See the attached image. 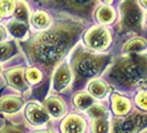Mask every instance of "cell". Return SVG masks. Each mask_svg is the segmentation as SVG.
<instances>
[{
	"mask_svg": "<svg viewBox=\"0 0 147 133\" xmlns=\"http://www.w3.org/2000/svg\"><path fill=\"white\" fill-rule=\"evenodd\" d=\"M80 27L72 23H60L52 29L38 35L28 44L31 61L45 69H51L72 47Z\"/></svg>",
	"mask_w": 147,
	"mask_h": 133,
	"instance_id": "6da1fadb",
	"label": "cell"
},
{
	"mask_svg": "<svg viewBox=\"0 0 147 133\" xmlns=\"http://www.w3.org/2000/svg\"><path fill=\"white\" fill-rule=\"evenodd\" d=\"M147 62L145 56L131 54L118 60L112 68L111 80L124 88H134L146 80Z\"/></svg>",
	"mask_w": 147,
	"mask_h": 133,
	"instance_id": "7a4b0ae2",
	"label": "cell"
},
{
	"mask_svg": "<svg viewBox=\"0 0 147 133\" xmlns=\"http://www.w3.org/2000/svg\"><path fill=\"white\" fill-rule=\"evenodd\" d=\"M110 57L102 54H94L91 52L80 50L75 53L72 61L73 71L75 74V86L88 79L95 78L109 66Z\"/></svg>",
	"mask_w": 147,
	"mask_h": 133,
	"instance_id": "3957f363",
	"label": "cell"
},
{
	"mask_svg": "<svg viewBox=\"0 0 147 133\" xmlns=\"http://www.w3.org/2000/svg\"><path fill=\"white\" fill-rule=\"evenodd\" d=\"M147 123L145 112H135L128 118H117L113 121L111 133H136Z\"/></svg>",
	"mask_w": 147,
	"mask_h": 133,
	"instance_id": "277c9868",
	"label": "cell"
},
{
	"mask_svg": "<svg viewBox=\"0 0 147 133\" xmlns=\"http://www.w3.org/2000/svg\"><path fill=\"white\" fill-rule=\"evenodd\" d=\"M84 42L91 50L103 51L112 43V35L110 30L102 26H94L84 35Z\"/></svg>",
	"mask_w": 147,
	"mask_h": 133,
	"instance_id": "5b68a950",
	"label": "cell"
},
{
	"mask_svg": "<svg viewBox=\"0 0 147 133\" xmlns=\"http://www.w3.org/2000/svg\"><path fill=\"white\" fill-rule=\"evenodd\" d=\"M123 23L128 29H137L140 28L142 22V12L140 7L132 0H126L122 7Z\"/></svg>",
	"mask_w": 147,
	"mask_h": 133,
	"instance_id": "8992f818",
	"label": "cell"
},
{
	"mask_svg": "<svg viewBox=\"0 0 147 133\" xmlns=\"http://www.w3.org/2000/svg\"><path fill=\"white\" fill-rule=\"evenodd\" d=\"M72 80V71L66 63L57 69L52 79V90L54 92H61L67 88Z\"/></svg>",
	"mask_w": 147,
	"mask_h": 133,
	"instance_id": "52a82bcc",
	"label": "cell"
},
{
	"mask_svg": "<svg viewBox=\"0 0 147 133\" xmlns=\"http://www.w3.org/2000/svg\"><path fill=\"white\" fill-rule=\"evenodd\" d=\"M26 118L31 124L40 126L49 121L50 115L40 104L36 102H31L26 107Z\"/></svg>",
	"mask_w": 147,
	"mask_h": 133,
	"instance_id": "ba28073f",
	"label": "cell"
},
{
	"mask_svg": "<svg viewBox=\"0 0 147 133\" xmlns=\"http://www.w3.org/2000/svg\"><path fill=\"white\" fill-rule=\"evenodd\" d=\"M62 133H85L86 132V122L79 114L67 115L61 123Z\"/></svg>",
	"mask_w": 147,
	"mask_h": 133,
	"instance_id": "9c48e42d",
	"label": "cell"
},
{
	"mask_svg": "<svg viewBox=\"0 0 147 133\" xmlns=\"http://www.w3.org/2000/svg\"><path fill=\"white\" fill-rule=\"evenodd\" d=\"M5 77L11 87L21 91L27 88V84L24 81V70L22 68H13L9 70L5 73Z\"/></svg>",
	"mask_w": 147,
	"mask_h": 133,
	"instance_id": "30bf717a",
	"label": "cell"
},
{
	"mask_svg": "<svg viewBox=\"0 0 147 133\" xmlns=\"http://www.w3.org/2000/svg\"><path fill=\"white\" fill-rule=\"evenodd\" d=\"M45 110L53 118H61L65 113V104L58 96H50L44 102Z\"/></svg>",
	"mask_w": 147,
	"mask_h": 133,
	"instance_id": "8fae6325",
	"label": "cell"
},
{
	"mask_svg": "<svg viewBox=\"0 0 147 133\" xmlns=\"http://www.w3.org/2000/svg\"><path fill=\"white\" fill-rule=\"evenodd\" d=\"M111 101H112V110L118 117L125 115L131 110L129 100L125 96L118 94V93H113L112 98H111Z\"/></svg>",
	"mask_w": 147,
	"mask_h": 133,
	"instance_id": "7c38bea8",
	"label": "cell"
},
{
	"mask_svg": "<svg viewBox=\"0 0 147 133\" xmlns=\"http://www.w3.org/2000/svg\"><path fill=\"white\" fill-rule=\"evenodd\" d=\"M23 100L18 96H8L0 99V112L3 113H15L21 109Z\"/></svg>",
	"mask_w": 147,
	"mask_h": 133,
	"instance_id": "4fadbf2b",
	"label": "cell"
},
{
	"mask_svg": "<svg viewBox=\"0 0 147 133\" xmlns=\"http://www.w3.org/2000/svg\"><path fill=\"white\" fill-rule=\"evenodd\" d=\"M7 28L8 31L10 32V35L13 36L15 38L24 39L27 37L28 28H27V24L24 22L19 21V20H12V21H10L8 23Z\"/></svg>",
	"mask_w": 147,
	"mask_h": 133,
	"instance_id": "5bb4252c",
	"label": "cell"
},
{
	"mask_svg": "<svg viewBox=\"0 0 147 133\" xmlns=\"http://www.w3.org/2000/svg\"><path fill=\"white\" fill-rule=\"evenodd\" d=\"M30 20H31V23L33 27H36L37 29L44 30L50 26L51 18L45 11H36L31 16Z\"/></svg>",
	"mask_w": 147,
	"mask_h": 133,
	"instance_id": "9a60e30c",
	"label": "cell"
},
{
	"mask_svg": "<svg viewBox=\"0 0 147 133\" xmlns=\"http://www.w3.org/2000/svg\"><path fill=\"white\" fill-rule=\"evenodd\" d=\"M96 18L98 22L103 24H107V23H112L115 20L116 14H115V10L111 6H102L98 8L96 12Z\"/></svg>",
	"mask_w": 147,
	"mask_h": 133,
	"instance_id": "2e32d148",
	"label": "cell"
},
{
	"mask_svg": "<svg viewBox=\"0 0 147 133\" xmlns=\"http://www.w3.org/2000/svg\"><path fill=\"white\" fill-rule=\"evenodd\" d=\"M147 43L143 38H134L124 45V51L127 53H140L146 50Z\"/></svg>",
	"mask_w": 147,
	"mask_h": 133,
	"instance_id": "e0dca14e",
	"label": "cell"
},
{
	"mask_svg": "<svg viewBox=\"0 0 147 133\" xmlns=\"http://www.w3.org/2000/svg\"><path fill=\"white\" fill-rule=\"evenodd\" d=\"M13 14H15L16 20H19V21H22L26 23L30 17L28 3L26 1H23V0H17Z\"/></svg>",
	"mask_w": 147,
	"mask_h": 133,
	"instance_id": "ac0fdd59",
	"label": "cell"
},
{
	"mask_svg": "<svg viewBox=\"0 0 147 133\" xmlns=\"http://www.w3.org/2000/svg\"><path fill=\"white\" fill-rule=\"evenodd\" d=\"M88 91L93 96L97 99H102L107 94V86L105 84V82L101 80H94L90 83Z\"/></svg>",
	"mask_w": 147,
	"mask_h": 133,
	"instance_id": "d6986e66",
	"label": "cell"
},
{
	"mask_svg": "<svg viewBox=\"0 0 147 133\" xmlns=\"http://www.w3.org/2000/svg\"><path fill=\"white\" fill-rule=\"evenodd\" d=\"M74 104L81 109V110H88V108L94 103V99L93 96L85 92H80L74 96Z\"/></svg>",
	"mask_w": 147,
	"mask_h": 133,
	"instance_id": "ffe728a7",
	"label": "cell"
},
{
	"mask_svg": "<svg viewBox=\"0 0 147 133\" xmlns=\"http://www.w3.org/2000/svg\"><path fill=\"white\" fill-rule=\"evenodd\" d=\"M110 123L106 117L92 119V132L93 133H109Z\"/></svg>",
	"mask_w": 147,
	"mask_h": 133,
	"instance_id": "44dd1931",
	"label": "cell"
},
{
	"mask_svg": "<svg viewBox=\"0 0 147 133\" xmlns=\"http://www.w3.org/2000/svg\"><path fill=\"white\" fill-rule=\"evenodd\" d=\"M67 6L78 11H85L92 7L94 0H65Z\"/></svg>",
	"mask_w": 147,
	"mask_h": 133,
	"instance_id": "7402d4cb",
	"label": "cell"
},
{
	"mask_svg": "<svg viewBox=\"0 0 147 133\" xmlns=\"http://www.w3.org/2000/svg\"><path fill=\"white\" fill-rule=\"evenodd\" d=\"M16 0H0V17L6 18L13 14Z\"/></svg>",
	"mask_w": 147,
	"mask_h": 133,
	"instance_id": "603a6c76",
	"label": "cell"
},
{
	"mask_svg": "<svg viewBox=\"0 0 147 133\" xmlns=\"http://www.w3.org/2000/svg\"><path fill=\"white\" fill-rule=\"evenodd\" d=\"M16 52V45L11 42L0 43V61L9 59Z\"/></svg>",
	"mask_w": 147,
	"mask_h": 133,
	"instance_id": "cb8c5ba5",
	"label": "cell"
},
{
	"mask_svg": "<svg viewBox=\"0 0 147 133\" xmlns=\"http://www.w3.org/2000/svg\"><path fill=\"white\" fill-rule=\"evenodd\" d=\"M26 78L29 83L31 84H36V83H39L41 81V78H42V74H41V71L38 69V68H29L27 69L26 71Z\"/></svg>",
	"mask_w": 147,
	"mask_h": 133,
	"instance_id": "d4e9b609",
	"label": "cell"
},
{
	"mask_svg": "<svg viewBox=\"0 0 147 133\" xmlns=\"http://www.w3.org/2000/svg\"><path fill=\"white\" fill-rule=\"evenodd\" d=\"M88 114L91 115V118H101V117H106L107 115V111L106 108L101 105V104H92L88 109Z\"/></svg>",
	"mask_w": 147,
	"mask_h": 133,
	"instance_id": "484cf974",
	"label": "cell"
},
{
	"mask_svg": "<svg viewBox=\"0 0 147 133\" xmlns=\"http://www.w3.org/2000/svg\"><path fill=\"white\" fill-rule=\"evenodd\" d=\"M135 102L138 105V108H140L143 111H146L147 109V102H146V92L142 91L140 92L136 98H135Z\"/></svg>",
	"mask_w": 147,
	"mask_h": 133,
	"instance_id": "4316f807",
	"label": "cell"
},
{
	"mask_svg": "<svg viewBox=\"0 0 147 133\" xmlns=\"http://www.w3.org/2000/svg\"><path fill=\"white\" fill-rule=\"evenodd\" d=\"M0 133H24V130L21 126H7L0 131Z\"/></svg>",
	"mask_w": 147,
	"mask_h": 133,
	"instance_id": "83f0119b",
	"label": "cell"
},
{
	"mask_svg": "<svg viewBox=\"0 0 147 133\" xmlns=\"http://www.w3.org/2000/svg\"><path fill=\"white\" fill-rule=\"evenodd\" d=\"M3 37H5V29L2 27H0V41L3 39Z\"/></svg>",
	"mask_w": 147,
	"mask_h": 133,
	"instance_id": "f1b7e54d",
	"label": "cell"
},
{
	"mask_svg": "<svg viewBox=\"0 0 147 133\" xmlns=\"http://www.w3.org/2000/svg\"><path fill=\"white\" fill-rule=\"evenodd\" d=\"M34 133H54L52 130H42V131H37Z\"/></svg>",
	"mask_w": 147,
	"mask_h": 133,
	"instance_id": "f546056e",
	"label": "cell"
},
{
	"mask_svg": "<svg viewBox=\"0 0 147 133\" xmlns=\"http://www.w3.org/2000/svg\"><path fill=\"white\" fill-rule=\"evenodd\" d=\"M142 3H143V7H146V0H142Z\"/></svg>",
	"mask_w": 147,
	"mask_h": 133,
	"instance_id": "4dcf8cb0",
	"label": "cell"
},
{
	"mask_svg": "<svg viewBox=\"0 0 147 133\" xmlns=\"http://www.w3.org/2000/svg\"><path fill=\"white\" fill-rule=\"evenodd\" d=\"M102 1H104L105 3H111V2L113 1V0H102Z\"/></svg>",
	"mask_w": 147,
	"mask_h": 133,
	"instance_id": "1f68e13d",
	"label": "cell"
},
{
	"mask_svg": "<svg viewBox=\"0 0 147 133\" xmlns=\"http://www.w3.org/2000/svg\"><path fill=\"white\" fill-rule=\"evenodd\" d=\"M0 69H1V66H0Z\"/></svg>",
	"mask_w": 147,
	"mask_h": 133,
	"instance_id": "d6a6232c",
	"label": "cell"
}]
</instances>
